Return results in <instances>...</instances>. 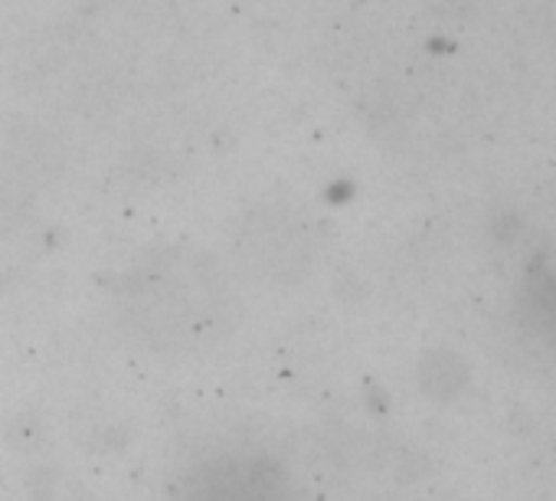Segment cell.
I'll list each match as a JSON object with an SVG mask.
<instances>
[{
    "mask_svg": "<svg viewBox=\"0 0 556 501\" xmlns=\"http://www.w3.org/2000/svg\"><path fill=\"white\" fill-rule=\"evenodd\" d=\"M167 501H299L289 472L271 455L223 449L197 455L174 481Z\"/></svg>",
    "mask_w": 556,
    "mask_h": 501,
    "instance_id": "obj_1",
    "label": "cell"
}]
</instances>
